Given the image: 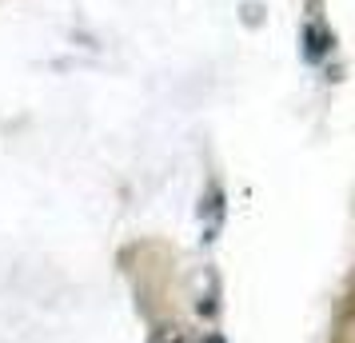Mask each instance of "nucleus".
<instances>
[{
    "instance_id": "f257e3e1",
    "label": "nucleus",
    "mask_w": 355,
    "mask_h": 343,
    "mask_svg": "<svg viewBox=\"0 0 355 343\" xmlns=\"http://www.w3.org/2000/svg\"><path fill=\"white\" fill-rule=\"evenodd\" d=\"M300 44H304V60L307 64H320L323 56L331 52V33L327 28H320V24H304V33H300Z\"/></svg>"
}]
</instances>
